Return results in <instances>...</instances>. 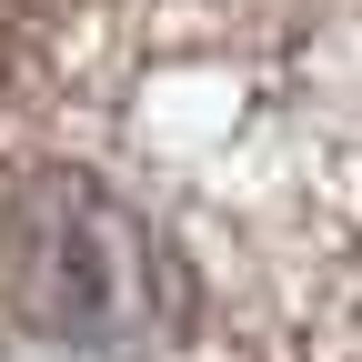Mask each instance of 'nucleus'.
I'll return each mask as SVG.
<instances>
[{"label":"nucleus","instance_id":"1","mask_svg":"<svg viewBox=\"0 0 362 362\" xmlns=\"http://www.w3.org/2000/svg\"><path fill=\"white\" fill-rule=\"evenodd\" d=\"M0 282H11L21 322H40L51 342H81V352H141L181 312L161 242L71 171H40L21 211L0 221Z\"/></svg>","mask_w":362,"mask_h":362}]
</instances>
